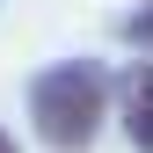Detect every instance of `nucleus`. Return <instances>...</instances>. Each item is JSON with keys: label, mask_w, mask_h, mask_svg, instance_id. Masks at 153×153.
<instances>
[{"label": "nucleus", "mask_w": 153, "mask_h": 153, "mask_svg": "<svg viewBox=\"0 0 153 153\" xmlns=\"http://www.w3.org/2000/svg\"><path fill=\"white\" fill-rule=\"evenodd\" d=\"M117 102V73L102 59H59L29 80V124L51 153H88Z\"/></svg>", "instance_id": "1"}, {"label": "nucleus", "mask_w": 153, "mask_h": 153, "mask_svg": "<svg viewBox=\"0 0 153 153\" xmlns=\"http://www.w3.org/2000/svg\"><path fill=\"white\" fill-rule=\"evenodd\" d=\"M117 109H124V139L139 153H153V59L117 73Z\"/></svg>", "instance_id": "2"}, {"label": "nucleus", "mask_w": 153, "mask_h": 153, "mask_svg": "<svg viewBox=\"0 0 153 153\" xmlns=\"http://www.w3.org/2000/svg\"><path fill=\"white\" fill-rule=\"evenodd\" d=\"M124 36H131V44H153V0H146V7L124 22Z\"/></svg>", "instance_id": "3"}, {"label": "nucleus", "mask_w": 153, "mask_h": 153, "mask_svg": "<svg viewBox=\"0 0 153 153\" xmlns=\"http://www.w3.org/2000/svg\"><path fill=\"white\" fill-rule=\"evenodd\" d=\"M0 153H22V146H15V139H7V131H0Z\"/></svg>", "instance_id": "4"}]
</instances>
